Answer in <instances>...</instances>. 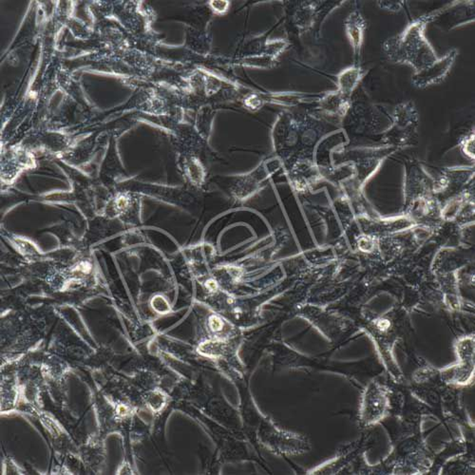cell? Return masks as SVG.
I'll use <instances>...</instances> for the list:
<instances>
[{
    "label": "cell",
    "instance_id": "obj_1",
    "mask_svg": "<svg viewBox=\"0 0 475 475\" xmlns=\"http://www.w3.org/2000/svg\"><path fill=\"white\" fill-rule=\"evenodd\" d=\"M429 21L426 16L413 20L402 34L386 40L383 51L389 60L410 65L417 71L424 70L437 60L436 51L425 36Z\"/></svg>",
    "mask_w": 475,
    "mask_h": 475
},
{
    "label": "cell",
    "instance_id": "obj_2",
    "mask_svg": "<svg viewBox=\"0 0 475 475\" xmlns=\"http://www.w3.org/2000/svg\"><path fill=\"white\" fill-rule=\"evenodd\" d=\"M457 56H459V51L456 48L449 51L442 58H437L436 62L428 66L424 70L414 73L412 82L419 88H425L429 86L441 82L450 73Z\"/></svg>",
    "mask_w": 475,
    "mask_h": 475
},
{
    "label": "cell",
    "instance_id": "obj_3",
    "mask_svg": "<svg viewBox=\"0 0 475 475\" xmlns=\"http://www.w3.org/2000/svg\"><path fill=\"white\" fill-rule=\"evenodd\" d=\"M346 31H347L349 39L353 46L354 59L357 60L360 56V51L364 41V34L366 30V21L364 17L359 11H354L346 20Z\"/></svg>",
    "mask_w": 475,
    "mask_h": 475
},
{
    "label": "cell",
    "instance_id": "obj_4",
    "mask_svg": "<svg viewBox=\"0 0 475 475\" xmlns=\"http://www.w3.org/2000/svg\"><path fill=\"white\" fill-rule=\"evenodd\" d=\"M365 74L366 71L363 70L359 65L354 64L352 67L346 68L339 76V93L345 96H350L354 88L362 82Z\"/></svg>",
    "mask_w": 475,
    "mask_h": 475
},
{
    "label": "cell",
    "instance_id": "obj_5",
    "mask_svg": "<svg viewBox=\"0 0 475 475\" xmlns=\"http://www.w3.org/2000/svg\"><path fill=\"white\" fill-rule=\"evenodd\" d=\"M379 5L383 9H387L388 11H397L402 9V1H379Z\"/></svg>",
    "mask_w": 475,
    "mask_h": 475
}]
</instances>
